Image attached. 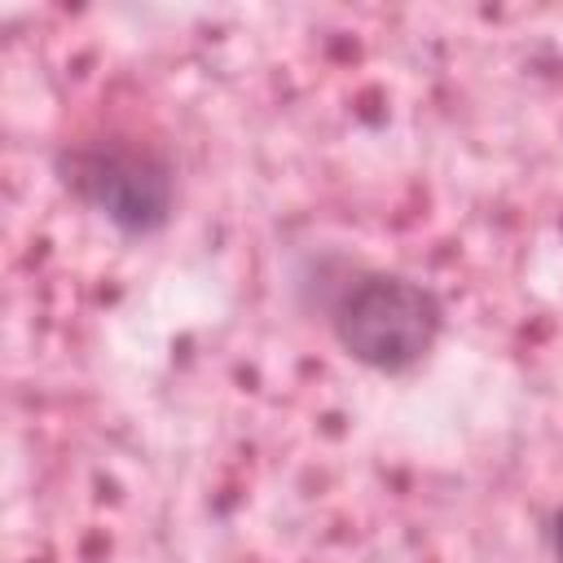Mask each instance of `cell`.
<instances>
[{"label": "cell", "mask_w": 563, "mask_h": 563, "mask_svg": "<svg viewBox=\"0 0 563 563\" xmlns=\"http://www.w3.org/2000/svg\"><path fill=\"white\" fill-rule=\"evenodd\" d=\"M325 321L356 365L405 374L435 347L444 308L431 286L405 273H347L325 299Z\"/></svg>", "instance_id": "1"}, {"label": "cell", "mask_w": 563, "mask_h": 563, "mask_svg": "<svg viewBox=\"0 0 563 563\" xmlns=\"http://www.w3.org/2000/svg\"><path fill=\"white\" fill-rule=\"evenodd\" d=\"M550 550H554V563H563V506L550 515Z\"/></svg>", "instance_id": "3"}, {"label": "cell", "mask_w": 563, "mask_h": 563, "mask_svg": "<svg viewBox=\"0 0 563 563\" xmlns=\"http://www.w3.org/2000/svg\"><path fill=\"white\" fill-rule=\"evenodd\" d=\"M62 180L128 238L158 233L176 207L172 167L158 154L119 141L75 145L70 154H62Z\"/></svg>", "instance_id": "2"}]
</instances>
